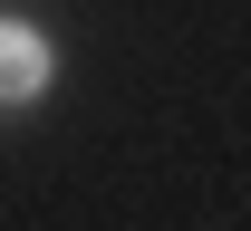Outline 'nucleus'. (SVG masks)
I'll return each mask as SVG.
<instances>
[{"label":"nucleus","mask_w":251,"mask_h":231,"mask_svg":"<svg viewBox=\"0 0 251 231\" xmlns=\"http://www.w3.org/2000/svg\"><path fill=\"white\" fill-rule=\"evenodd\" d=\"M58 77V48L39 20H0V106H39Z\"/></svg>","instance_id":"obj_1"}]
</instances>
